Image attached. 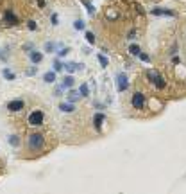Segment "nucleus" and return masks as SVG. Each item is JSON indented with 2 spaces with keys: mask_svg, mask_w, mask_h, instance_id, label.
Segmentation results:
<instances>
[{
  "mask_svg": "<svg viewBox=\"0 0 186 194\" xmlns=\"http://www.w3.org/2000/svg\"><path fill=\"white\" fill-rule=\"evenodd\" d=\"M43 146H45V139H43L41 133H32V135H29V148H30L32 151L43 149Z\"/></svg>",
  "mask_w": 186,
  "mask_h": 194,
  "instance_id": "f257e3e1",
  "label": "nucleus"
},
{
  "mask_svg": "<svg viewBox=\"0 0 186 194\" xmlns=\"http://www.w3.org/2000/svg\"><path fill=\"white\" fill-rule=\"evenodd\" d=\"M147 76H149V79H150V81H152L158 88H159V90H163V88H165V85H167V83H165L163 76H159L158 72H149Z\"/></svg>",
  "mask_w": 186,
  "mask_h": 194,
  "instance_id": "f03ea898",
  "label": "nucleus"
},
{
  "mask_svg": "<svg viewBox=\"0 0 186 194\" xmlns=\"http://www.w3.org/2000/svg\"><path fill=\"white\" fill-rule=\"evenodd\" d=\"M29 124H30V126H39V124H43V112L34 110V112L29 115Z\"/></svg>",
  "mask_w": 186,
  "mask_h": 194,
  "instance_id": "7ed1b4c3",
  "label": "nucleus"
},
{
  "mask_svg": "<svg viewBox=\"0 0 186 194\" xmlns=\"http://www.w3.org/2000/svg\"><path fill=\"white\" fill-rule=\"evenodd\" d=\"M131 103H133L134 108H143V106H145V97H143V94H142V92H134Z\"/></svg>",
  "mask_w": 186,
  "mask_h": 194,
  "instance_id": "20e7f679",
  "label": "nucleus"
},
{
  "mask_svg": "<svg viewBox=\"0 0 186 194\" xmlns=\"http://www.w3.org/2000/svg\"><path fill=\"white\" fill-rule=\"evenodd\" d=\"M116 88H118V92H124V90L129 88V81H127L125 74H118V77H116Z\"/></svg>",
  "mask_w": 186,
  "mask_h": 194,
  "instance_id": "39448f33",
  "label": "nucleus"
},
{
  "mask_svg": "<svg viewBox=\"0 0 186 194\" xmlns=\"http://www.w3.org/2000/svg\"><path fill=\"white\" fill-rule=\"evenodd\" d=\"M7 110H9V112H20V110H23V101H21V99L9 101V103H7Z\"/></svg>",
  "mask_w": 186,
  "mask_h": 194,
  "instance_id": "423d86ee",
  "label": "nucleus"
},
{
  "mask_svg": "<svg viewBox=\"0 0 186 194\" xmlns=\"http://www.w3.org/2000/svg\"><path fill=\"white\" fill-rule=\"evenodd\" d=\"M63 68H64L66 72H70V74H73V72H77V70H82L84 67H82L81 63H75V61H70V63H64V65H63Z\"/></svg>",
  "mask_w": 186,
  "mask_h": 194,
  "instance_id": "0eeeda50",
  "label": "nucleus"
},
{
  "mask_svg": "<svg viewBox=\"0 0 186 194\" xmlns=\"http://www.w3.org/2000/svg\"><path fill=\"white\" fill-rule=\"evenodd\" d=\"M75 85V79H73V76L72 74H68V76H64V79H63V83H61V86H63V90L64 88H72Z\"/></svg>",
  "mask_w": 186,
  "mask_h": 194,
  "instance_id": "6e6552de",
  "label": "nucleus"
},
{
  "mask_svg": "<svg viewBox=\"0 0 186 194\" xmlns=\"http://www.w3.org/2000/svg\"><path fill=\"white\" fill-rule=\"evenodd\" d=\"M152 14H156V16H176V13L170 9H152Z\"/></svg>",
  "mask_w": 186,
  "mask_h": 194,
  "instance_id": "1a4fd4ad",
  "label": "nucleus"
},
{
  "mask_svg": "<svg viewBox=\"0 0 186 194\" xmlns=\"http://www.w3.org/2000/svg\"><path fill=\"white\" fill-rule=\"evenodd\" d=\"M5 23H7V25H16V23H18V18L14 16L13 11H7V13H5Z\"/></svg>",
  "mask_w": 186,
  "mask_h": 194,
  "instance_id": "9d476101",
  "label": "nucleus"
},
{
  "mask_svg": "<svg viewBox=\"0 0 186 194\" xmlns=\"http://www.w3.org/2000/svg\"><path fill=\"white\" fill-rule=\"evenodd\" d=\"M104 121H106V115H104V113H97V115L93 117V124H95V128H97V130H100Z\"/></svg>",
  "mask_w": 186,
  "mask_h": 194,
  "instance_id": "9b49d317",
  "label": "nucleus"
},
{
  "mask_svg": "<svg viewBox=\"0 0 186 194\" xmlns=\"http://www.w3.org/2000/svg\"><path fill=\"white\" fill-rule=\"evenodd\" d=\"M59 110L63 113H72L75 110V106H73V103H63V104H59Z\"/></svg>",
  "mask_w": 186,
  "mask_h": 194,
  "instance_id": "f8f14e48",
  "label": "nucleus"
},
{
  "mask_svg": "<svg viewBox=\"0 0 186 194\" xmlns=\"http://www.w3.org/2000/svg\"><path fill=\"white\" fill-rule=\"evenodd\" d=\"M29 56H30V61H32L34 65H36V63H41V59H43V54H41V52H38V50H32Z\"/></svg>",
  "mask_w": 186,
  "mask_h": 194,
  "instance_id": "ddd939ff",
  "label": "nucleus"
},
{
  "mask_svg": "<svg viewBox=\"0 0 186 194\" xmlns=\"http://www.w3.org/2000/svg\"><path fill=\"white\" fill-rule=\"evenodd\" d=\"M43 81H45V83H54V81H56V72H54V70L47 72V74L43 76Z\"/></svg>",
  "mask_w": 186,
  "mask_h": 194,
  "instance_id": "4468645a",
  "label": "nucleus"
},
{
  "mask_svg": "<svg viewBox=\"0 0 186 194\" xmlns=\"http://www.w3.org/2000/svg\"><path fill=\"white\" fill-rule=\"evenodd\" d=\"M79 94H81V97H88V95H90V86H88L86 83H82V85L79 86Z\"/></svg>",
  "mask_w": 186,
  "mask_h": 194,
  "instance_id": "2eb2a0df",
  "label": "nucleus"
},
{
  "mask_svg": "<svg viewBox=\"0 0 186 194\" xmlns=\"http://www.w3.org/2000/svg\"><path fill=\"white\" fill-rule=\"evenodd\" d=\"M2 76H4L7 81H13V79H16V76H14V74H13L9 68H4V70H2Z\"/></svg>",
  "mask_w": 186,
  "mask_h": 194,
  "instance_id": "dca6fc26",
  "label": "nucleus"
},
{
  "mask_svg": "<svg viewBox=\"0 0 186 194\" xmlns=\"http://www.w3.org/2000/svg\"><path fill=\"white\" fill-rule=\"evenodd\" d=\"M79 97H81V94H79V92H75V90H70V94H68V99H70V103H75V101H79Z\"/></svg>",
  "mask_w": 186,
  "mask_h": 194,
  "instance_id": "f3484780",
  "label": "nucleus"
},
{
  "mask_svg": "<svg viewBox=\"0 0 186 194\" xmlns=\"http://www.w3.org/2000/svg\"><path fill=\"white\" fill-rule=\"evenodd\" d=\"M63 65H64V63H61V59H59V58H57V59H54V72H56V74H57V72H61V70H63Z\"/></svg>",
  "mask_w": 186,
  "mask_h": 194,
  "instance_id": "a211bd4d",
  "label": "nucleus"
},
{
  "mask_svg": "<svg viewBox=\"0 0 186 194\" xmlns=\"http://www.w3.org/2000/svg\"><path fill=\"white\" fill-rule=\"evenodd\" d=\"M97 59H99L100 67H107V65H109V61H107V58H106L104 54H99V56H97Z\"/></svg>",
  "mask_w": 186,
  "mask_h": 194,
  "instance_id": "6ab92c4d",
  "label": "nucleus"
},
{
  "mask_svg": "<svg viewBox=\"0 0 186 194\" xmlns=\"http://www.w3.org/2000/svg\"><path fill=\"white\" fill-rule=\"evenodd\" d=\"M9 144H11V146H14V148H16V146H20V139H18V135H11V137H9Z\"/></svg>",
  "mask_w": 186,
  "mask_h": 194,
  "instance_id": "aec40b11",
  "label": "nucleus"
},
{
  "mask_svg": "<svg viewBox=\"0 0 186 194\" xmlns=\"http://www.w3.org/2000/svg\"><path fill=\"white\" fill-rule=\"evenodd\" d=\"M84 36H86V40H88V43H91V45L95 43V34H93L91 31H86V34H84Z\"/></svg>",
  "mask_w": 186,
  "mask_h": 194,
  "instance_id": "412c9836",
  "label": "nucleus"
},
{
  "mask_svg": "<svg viewBox=\"0 0 186 194\" xmlns=\"http://www.w3.org/2000/svg\"><path fill=\"white\" fill-rule=\"evenodd\" d=\"M129 52H131L133 56H138V54L142 52V49H140L138 45H131V47H129Z\"/></svg>",
  "mask_w": 186,
  "mask_h": 194,
  "instance_id": "4be33fe9",
  "label": "nucleus"
},
{
  "mask_svg": "<svg viewBox=\"0 0 186 194\" xmlns=\"http://www.w3.org/2000/svg\"><path fill=\"white\" fill-rule=\"evenodd\" d=\"M73 27H75L77 31H82V29H84V22H82V20H75V22H73Z\"/></svg>",
  "mask_w": 186,
  "mask_h": 194,
  "instance_id": "5701e85b",
  "label": "nucleus"
},
{
  "mask_svg": "<svg viewBox=\"0 0 186 194\" xmlns=\"http://www.w3.org/2000/svg\"><path fill=\"white\" fill-rule=\"evenodd\" d=\"M138 56H140V59H142L143 63H149V61H150V56H149V54H145V52H140Z\"/></svg>",
  "mask_w": 186,
  "mask_h": 194,
  "instance_id": "b1692460",
  "label": "nucleus"
},
{
  "mask_svg": "<svg viewBox=\"0 0 186 194\" xmlns=\"http://www.w3.org/2000/svg\"><path fill=\"white\" fill-rule=\"evenodd\" d=\"M27 27H29L30 31H36V29H38V25H36L34 20H29V22H27Z\"/></svg>",
  "mask_w": 186,
  "mask_h": 194,
  "instance_id": "393cba45",
  "label": "nucleus"
},
{
  "mask_svg": "<svg viewBox=\"0 0 186 194\" xmlns=\"http://www.w3.org/2000/svg\"><path fill=\"white\" fill-rule=\"evenodd\" d=\"M82 4H84V5L88 7V13H90V14H93V5H91V4H90L88 0H82Z\"/></svg>",
  "mask_w": 186,
  "mask_h": 194,
  "instance_id": "a878e982",
  "label": "nucleus"
},
{
  "mask_svg": "<svg viewBox=\"0 0 186 194\" xmlns=\"http://www.w3.org/2000/svg\"><path fill=\"white\" fill-rule=\"evenodd\" d=\"M45 50H47V52H54V50H56V45H54V43H47V45H45Z\"/></svg>",
  "mask_w": 186,
  "mask_h": 194,
  "instance_id": "bb28decb",
  "label": "nucleus"
},
{
  "mask_svg": "<svg viewBox=\"0 0 186 194\" xmlns=\"http://www.w3.org/2000/svg\"><path fill=\"white\" fill-rule=\"evenodd\" d=\"M68 52H70V49H66V47H64V49H61V50H59V58H64Z\"/></svg>",
  "mask_w": 186,
  "mask_h": 194,
  "instance_id": "cd10ccee",
  "label": "nucleus"
},
{
  "mask_svg": "<svg viewBox=\"0 0 186 194\" xmlns=\"http://www.w3.org/2000/svg\"><path fill=\"white\" fill-rule=\"evenodd\" d=\"M50 20H52V25H57V23H59V22H57L59 18H57V14H56V13H54V14L50 16Z\"/></svg>",
  "mask_w": 186,
  "mask_h": 194,
  "instance_id": "c85d7f7f",
  "label": "nucleus"
},
{
  "mask_svg": "<svg viewBox=\"0 0 186 194\" xmlns=\"http://www.w3.org/2000/svg\"><path fill=\"white\" fill-rule=\"evenodd\" d=\"M54 95H63V86H59V88H56V92H54Z\"/></svg>",
  "mask_w": 186,
  "mask_h": 194,
  "instance_id": "c756f323",
  "label": "nucleus"
},
{
  "mask_svg": "<svg viewBox=\"0 0 186 194\" xmlns=\"http://www.w3.org/2000/svg\"><path fill=\"white\" fill-rule=\"evenodd\" d=\"M27 74H29V76H34V74H36V68H29Z\"/></svg>",
  "mask_w": 186,
  "mask_h": 194,
  "instance_id": "7c9ffc66",
  "label": "nucleus"
},
{
  "mask_svg": "<svg viewBox=\"0 0 186 194\" xmlns=\"http://www.w3.org/2000/svg\"><path fill=\"white\" fill-rule=\"evenodd\" d=\"M38 4H39L41 7H45V0H38Z\"/></svg>",
  "mask_w": 186,
  "mask_h": 194,
  "instance_id": "2f4dec72",
  "label": "nucleus"
}]
</instances>
